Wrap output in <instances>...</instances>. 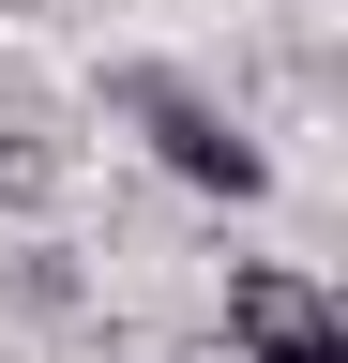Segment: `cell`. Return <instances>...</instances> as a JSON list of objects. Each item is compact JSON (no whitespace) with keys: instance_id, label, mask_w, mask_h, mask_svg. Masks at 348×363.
<instances>
[{"instance_id":"cell-1","label":"cell","mask_w":348,"mask_h":363,"mask_svg":"<svg viewBox=\"0 0 348 363\" xmlns=\"http://www.w3.org/2000/svg\"><path fill=\"white\" fill-rule=\"evenodd\" d=\"M121 121L152 136V167L182 182V197H228V212H257V197H273V152H257V136L212 106L182 61H121Z\"/></svg>"},{"instance_id":"cell-2","label":"cell","mask_w":348,"mask_h":363,"mask_svg":"<svg viewBox=\"0 0 348 363\" xmlns=\"http://www.w3.org/2000/svg\"><path fill=\"white\" fill-rule=\"evenodd\" d=\"M228 363H348V318L303 257H242L228 272Z\"/></svg>"},{"instance_id":"cell-3","label":"cell","mask_w":348,"mask_h":363,"mask_svg":"<svg viewBox=\"0 0 348 363\" xmlns=\"http://www.w3.org/2000/svg\"><path fill=\"white\" fill-rule=\"evenodd\" d=\"M61 182H76V167H61V136H0V212H46Z\"/></svg>"},{"instance_id":"cell-4","label":"cell","mask_w":348,"mask_h":363,"mask_svg":"<svg viewBox=\"0 0 348 363\" xmlns=\"http://www.w3.org/2000/svg\"><path fill=\"white\" fill-rule=\"evenodd\" d=\"M167 363H228V348H167Z\"/></svg>"}]
</instances>
